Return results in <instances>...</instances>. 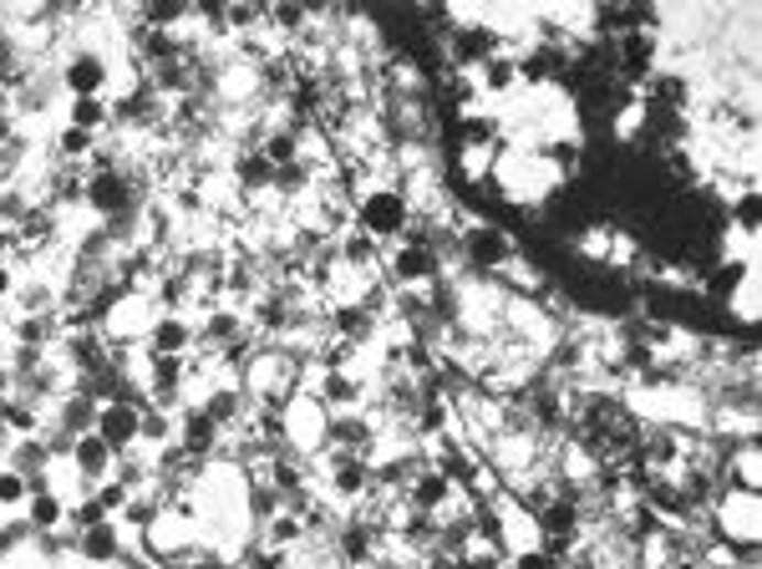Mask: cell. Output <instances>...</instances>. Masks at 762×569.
Returning <instances> with one entry per match:
<instances>
[{"label": "cell", "mask_w": 762, "mask_h": 569, "mask_svg": "<svg viewBox=\"0 0 762 569\" xmlns=\"http://www.w3.org/2000/svg\"><path fill=\"white\" fill-rule=\"evenodd\" d=\"M351 225L371 239H396V234H407V225H412V204L396 188H367L351 209Z\"/></svg>", "instance_id": "cell-1"}, {"label": "cell", "mask_w": 762, "mask_h": 569, "mask_svg": "<svg viewBox=\"0 0 762 569\" xmlns=\"http://www.w3.org/2000/svg\"><path fill=\"white\" fill-rule=\"evenodd\" d=\"M138 427H143V402L112 397V402L97 407V427H92V433L102 437L112 452H128V448H138Z\"/></svg>", "instance_id": "cell-2"}, {"label": "cell", "mask_w": 762, "mask_h": 569, "mask_svg": "<svg viewBox=\"0 0 762 569\" xmlns=\"http://www.w3.org/2000/svg\"><path fill=\"white\" fill-rule=\"evenodd\" d=\"M122 549H128V539H122V529L112 524V518L72 534V555H77L81 565H92V569H112L122 559Z\"/></svg>", "instance_id": "cell-3"}, {"label": "cell", "mask_w": 762, "mask_h": 569, "mask_svg": "<svg viewBox=\"0 0 762 569\" xmlns=\"http://www.w3.org/2000/svg\"><path fill=\"white\" fill-rule=\"evenodd\" d=\"M107 81H112V67H107L97 52H72L62 67V87L72 97H102Z\"/></svg>", "instance_id": "cell-4"}, {"label": "cell", "mask_w": 762, "mask_h": 569, "mask_svg": "<svg viewBox=\"0 0 762 569\" xmlns=\"http://www.w3.org/2000/svg\"><path fill=\"white\" fill-rule=\"evenodd\" d=\"M112 458H118V452L107 448L97 433L72 437V448H66V463L77 468V478L87 483V489H92V483H107V473H112Z\"/></svg>", "instance_id": "cell-5"}, {"label": "cell", "mask_w": 762, "mask_h": 569, "mask_svg": "<svg viewBox=\"0 0 762 569\" xmlns=\"http://www.w3.org/2000/svg\"><path fill=\"white\" fill-rule=\"evenodd\" d=\"M178 448L188 452V458H209L214 448H219V423H214L204 407H184L178 412Z\"/></svg>", "instance_id": "cell-6"}, {"label": "cell", "mask_w": 762, "mask_h": 569, "mask_svg": "<svg viewBox=\"0 0 762 569\" xmlns=\"http://www.w3.org/2000/svg\"><path fill=\"white\" fill-rule=\"evenodd\" d=\"M81 199H87V209H97V214H112L128 204V173L122 168H97L92 178H87V188H81Z\"/></svg>", "instance_id": "cell-7"}, {"label": "cell", "mask_w": 762, "mask_h": 569, "mask_svg": "<svg viewBox=\"0 0 762 569\" xmlns=\"http://www.w3.org/2000/svg\"><path fill=\"white\" fill-rule=\"evenodd\" d=\"M462 250H468V260H473L478 270H499L513 260L509 234H503V229H488V225L468 229V234H462Z\"/></svg>", "instance_id": "cell-8"}, {"label": "cell", "mask_w": 762, "mask_h": 569, "mask_svg": "<svg viewBox=\"0 0 762 569\" xmlns=\"http://www.w3.org/2000/svg\"><path fill=\"white\" fill-rule=\"evenodd\" d=\"M26 524L36 534H62L66 524V499L46 483H31V499H26Z\"/></svg>", "instance_id": "cell-9"}, {"label": "cell", "mask_w": 762, "mask_h": 569, "mask_svg": "<svg viewBox=\"0 0 762 569\" xmlns=\"http://www.w3.org/2000/svg\"><path fill=\"white\" fill-rule=\"evenodd\" d=\"M188 346H194V326L184 316H163L153 320V331H148V351L153 357H188Z\"/></svg>", "instance_id": "cell-10"}, {"label": "cell", "mask_w": 762, "mask_h": 569, "mask_svg": "<svg viewBox=\"0 0 762 569\" xmlns=\"http://www.w3.org/2000/svg\"><path fill=\"white\" fill-rule=\"evenodd\" d=\"M437 275V254L427 244H407V250H392V280L407 285V280H433Z\"/></svg>", "instance_id": "cell-11"}, {"label": "cell", "mask_w": 762, "mask_h": 569, "mask_svg": "<svg viewBox=\"0 0 762 569\" xmlns=\"http://www.w3.org/2000/svg\"><path fill=\"white\" fill-rule=\"evenodd\" d=\"M107 122H112V107L102 97H72L66 107V128H81V133H102Z\"/></svg>", "instance_id": "cell-12"}, {"label": "cell", "mask_w": 762, "mask_h": 569, "mask_svg": "<svg viewBox=\"0 0 762 569\" xmlns=\"http://www.w3.org/2000/svg\"><path fill=\"white\" fill-rule=\"evenodd\" d=\"M235 178H239V188H244V194H264V188H275V168H270L260 153H239Z\"/></svg>", "instance_id": "cell-13"}, {"label": "cell", "mask_w": 762, "mask_h": 569, "mask_svg": "<svg viewBox=\"0 0 762 569\" xmlns=\"http://www.w3.org/2000/svg\"><path fill=\"white\" fill-rule=\"evenodd\" d=\"M26 499H31V478L21 468H0V514L26 508Z\"/></svg>", "instance_id": "cell-14"}, {"label": "cell", "mask_w": 762, "mask_h": 569, "mask_svg": "<svg viewBox=\"0 0 762 569\" xmlns=\"http://www.w3.org/2000/svg\"><path fill=\"white\" fill-rule=\"evenodd\" d=\"M341 260H346V265H351V270H361V265H377V239H371V234H361V229H356L351 225V234H346L341 239Z\"/></svg>", "instance_id": "cell-15"}, {"label": "cell", "mask_w": 762, "mask_h": 569, "mask_svg": "<svg viewBox=\"0 0 762 569\" xmlns=\"http://www.w3.org/2000/svg\"><path fill=\"white\" fill-rule=\"evenodd\" d=\"M56 153H62L66 163H81L97 153V133H81V128H62L56 133Z\"/></svg>", "instance_id": "cell-16"}, {"label": "cell", "mask_w": 762, "mask_h": 569, "mask_svg": "<svg viewBox=\"0 0 762 569\" xmlns=\"http://www.w3.org/2000/svg\"><path fill=\"white\" fill-rule=\"evenodd\" d=\"M483 81H488V92H513L519 67H513V62H503V56H488V62H483Z\"/></svg>", "instance_id": "cell-17"}, {"label": "cell", "mask_w": 762, "mask_h": 569, "mask_svg": "<svg viewBox=\"0 0 762 569\" xmlns=\"http://www.w3.org/2000/svg\"><path fill=\"white\" fill-rule=\"evenodd\" d=\"M447 427V407H437V402H427V407H417V433H443Z\"/></svg>", "instance_id": "cell-18"}, {"label": "cell", "mask_w": 762, "mask_h": 569, "mask_svg": "<svg viewBox=\"0 0 762 569\" xmlns=\"http://www.w3.org/2000/svg\"><path fill=\"white\" fill-rule=\"evenodd\" d=\"M509 569H554V559H549V549H519L509 559Z\"/></svg>", "instance_id": "cell-19"}, {"label": "cell", "mask_w": 762, "mask_h": 569, "mask_svg": "<svg viewBox=\"0 0 762 569\" xmlns=\"http://www.w3.org/2000/svg\"><path fill=\"white\" fill-rule=\"evenodd\" d=\"M737 219H742V225H748V234H752V229H758V199H742V204H737Z\"/></svg>", "instance_id": "cell-20"}, {"label": "cell", "mask_w": 762, "mask_h": 569, "mask_svg": "<svg viewBox=\"0 0 762 569\" xmlns=\"http://www.w3.org/2000/svg\"><path fill=\"white\" fill-rule=\"evenodd\" d=\"M11 285H15V275H11V265H0V300L11 295Z\"/></svg>", "instance_id": "cell-21"}, {"label": "cell", "mask_w": 762, "mask_h": 569, "mask_svg": "<svg viewBox=\"0 0 762 569\" xmlns=\"http://www.w3.org/2000/svg\"><path fill=\"white\" fill-rule=\"evenodd\" d=\"M468 569H503V565H499V559H493V555H478Z\"/></svg>", "instance_id": "cell-22"}]
</instances>
